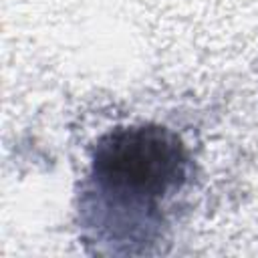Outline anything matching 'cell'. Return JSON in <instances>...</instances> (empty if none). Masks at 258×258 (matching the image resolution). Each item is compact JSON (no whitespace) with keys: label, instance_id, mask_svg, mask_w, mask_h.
Returning a JSON list of instances; mask_svg holds the SVG:
<instances>
[{"label":"cell","instance_id":"cell-1","mask_svg":"<svg viewBox=\"0 0 258 258\" xmlns=\"http://www.w3.org/2000/svg\"><path fill=\"white\" fill-rule=\"evenodd\" d=\"M191 177L181 137L157 123L103 133L79 196L85 236L111 254H143L167 228V214Z\"/></svg>","mask_w":258,"mask_h":258}]
</instances>
